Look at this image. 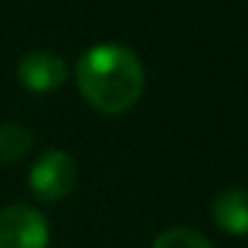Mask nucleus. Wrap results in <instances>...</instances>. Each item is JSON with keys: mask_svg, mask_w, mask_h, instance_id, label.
<instances>
[{"mask_svg": "<svg viewBox=\"0 0 248 248\" xmlns=\"http://www.w3.org/2000/svg\"><path fill=\"white\" fill-rule=\"evenodd\" d=\"M78 182V166L64 150H46L38 160L32 163L30 171V189L35 198L46 203L67 198L75 189Z\"/></svg>", "mask_w": 248, "mask_h": 248, "instance_id": "f03ea898", "label": "nucleus"}, {"mask_svg": "<svg viewBox=\"0 0 248 248\" xmlns=\"http://www.w3.org/2000/svg\"><path fill=\"white\" fill-rule=\"evenodd\" d=\"M152 248H214V246L200 232L187 230V227H173V230L160 232L157 240L152 243Z\"/></svg>", "mask_w": 248, "mask_h": 248, "instance_id": "0eeeda50", "label": "nucleus"}, {"mask_svg": "<svg viewBox=\"0 0 248 248\" xmlns=\"http://www.w3.org/2000/svg\"><path fill=\"white\" fill-rule=\"evenodd\" d=\"M78 88L102 115H123L144 91V67L131 48L102 43L88 48L78 62Z\"/></svg>", "mask_w": 248, "mask_h": 248, "instance_id": "f257e3e1", "label": "nucleus"}, {"mask_svg": "<svg viewBox=\"0 0 248 248\" xmlns=\"http://www.w3.org/2000/svg\"><path fill=\"white\" fill-rule=\"evenodd\" d=\"M32 150V134L22 123H0V163H16Z\"/></svg>", "mask_w": 248, "mask_h": 248, "instance_id": "423d86ee", "label": "nucleus"}, {"mask_svg": "<svg viewBox=\"0 0 248 248\" xmlns=\"http://www.w3.org/2000/svg\"><path fill=\"white\" fill-rule=\"evenodd\" d=\"M216 227L230 235H248V189H224L211 205Z\"/></svg>", "mask_w": 248, "mask_h": 248, "instance_id": "39448f33", "label": "nucleus"}, {"mask_svg": "<svg viewBox=\"0 0 248 248\" xmlns=\"http://www.w3.org/2000/svg\"><path fill=\"white\" fill-rule=\"evenodd\" d=\"M0 248H48V221L32 205L0 211Z\"/></svg>", "mask_w": 248, "mask_h": 248, "instance_id": "7ed1b4c3", "label": "nucleus"}, {"mask_svg": "<svg viewBox=\"0 0 248 248\" xmlns=\"http://www.w3.org/2000/svg\"><path fill=\"white\" fill-rule=\"evenodd\" d=\"M16 75L27 91L48 93V91H56L67 80V64L54 51H30L19 62Z\"/></svg>", "mask_w": 248, "mask_h": 248, "instance_id": "20e7f679", "label": "nucleus"}]
</instances>
